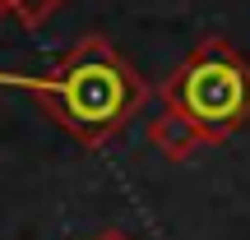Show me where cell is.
I'll use <instances>...</instances> for the list:
<instances>
[{
  "label": "cell",
  "instance_id": "2",
  "mask_svg": "<svg viewBox=\"0 0 250 240\" xmlns=\"http://www.w3.org/2000/svg\"><path fill=\"white\" fill-rule=\"evenodd\" d=\"M158 97L162 111L190 120L208 148H218L241 125H250V60L227 37H204L162 79Z\"/></svg>",
  "mask_w": 250,
  "mask_h": 240
},
{
  "label": "cell",
  "instance_id": "6",
  "mask_svg": "<svg viewBox=\"0 0 250 240\" xmlns=\"http://www.w3.org/2000/svg\"><path fill=\"white\" fill-rule=\"evenodd\" d=\"M0 18H14V0H0Z\"/></svg>",
  "mask_w": 250,
  "mask_h": 240
},
{
  "label": "cell",
  "instance_id": "1",
  "mask_svg": "<svg viewBox=\"0 0 250 240\" xmlns=\"http://www.w3.org/2000/svg\"><path fill=\"white\" fill-rule=\"evenodd\" d=\"M0 83H14L28 97L46 107V116L61 125L79 148H102L144 111L148 83L134 74L102 33H83L46 74H9L0 70Z\"/></svg>",
  "mask_w": 250,
  "mask_h": 240
},
{
  "label": "cell",
  "instance_id": "5",
  "mask_svg": "<svg viewBox=\"0 0 250 240\" xmlns=\"http://www.w3.org/2000/svg\"><path fill=\"white\" fill-rule=\"evenodd\" d=\"M88 240H130V236H125L121 226H102V231H98V236H88Z\"/></svg>",
  "mask_w": 250,
  "mask_h": 240
},
{
  "label": "cell",
  "instance_id": "3",
  "mask_svg": "<svg viewBox=\"0 0 250 240\" xmlns=\"http://www.w3.org/2000/svg\"><path fill=\"white\" fill-rule=\"evenodd\" d=\"M148 143L162 152V157H171V162H186L190 152L208 148V143H204V134H199L190 120L171 116V111H162V116H153V120H148Z\"/></svg>",
  "mask_w": 250,
  "mask_h": 240
},
{
  "label": "cell",
  "instance_id": "4",
  "mask_svg": "<svg viewBox=\"0 0 250 240\" xmlns=\"http://www.w3.org/2000/svg\"><path fill=\"white\" fill-rule=\"evenodd\" d=\"M61 5H65V0H14V18H19V28L33 33V28H42Z\"/></svg>",
  "mask_w": 250,
  "mask_h": 240
}]
</instances>
